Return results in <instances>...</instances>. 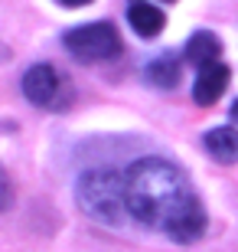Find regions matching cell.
I'll list each match as a JSON object with an SVG mask.
<instances>
[{
    "label": "cell",
    "instance_id": "obj_6",
    "mask_svg": "<svg viewBox=\"0 0 238 252\" xmlns=\"http://www.w3.org/2000/svg\"><path fill=\"white\" fill-rule=\"evenodd\" d=\"M128 23H131V30H134L140 39H154V36H160V33H163L166 17H163V10L154 7L150 0H131Z\"/></svg>",
    "mask_w": 238,
    "mask_h": 252
},
{
    "label": "cell",
    "instance_id": "obj_5",
    "mask_svg": "<svg viewBox=\"0 0 238 252\" xmlns=\"http://www.w3.org/2000/svg\"><path fill=\"white\" fill-rule=\"evenodd\" d=\"M229 65L225 63H209V65H202L199 75H196V85H192V98H196V105H215L222 98V92L229 89Z\"/></svg>",
    "mask_w": 238,
    "mask_h": 252
},
{
    "label": "cell",
    "instance_id": "obj_3",
    "mask_svg": "<svg viewBox=\"0 0 238 252\" xmlns=\"http://www.w3.org/2000/svg\"><path fill=\"white\" fill-rule=\"evenodd\" d=\"M65 49L72 53V59L85 65H95V63H108V59H118L121 56V33L114 23L101 20V23H82V27H72L69 33L62 36Z\"/></svg>",
    "mask_w": 238,
    "mask_h": 252
},
{
    "label": "cell",
    "instance_id": "obj_7",
    "mask_svg": "<svg viewBox=\"0 0 238 252\" xmlns=\"http://www.w3.org/2000/svg\"><path fill=\"white\" fill-rule=\"evenodd\" d=\"M202 144H206V151H209V158L219 160V164H235L238 160V131L229 128V125L206 131Z\"/></svg>",
    "mask_w": 238,
    "mask_h": 252
},
{
    "label": "cell",
    "instance_id": "obj_12",
    "mask_svg": "<svg viewBox=\"0 0 238 252\" xmlns=\"http://www.w3.org/2000/svg\"><path fill=\"white\" fill-rule=\"evenodd\" d=\"M232 118H235V122H238V102L232 105Z\"/></svg>",
    "mask_w": 238,
    "mask_h": 252
},
{
    "label": "cell",
    "instance_id": "obj_2",
    "mask_svg": "<svg viewBox=\"0 0 238 252\" xmlns=\"http://www.w3.org/2000/svg\"><path fill=\"white\" fill-rule=\"evenodd\" d=\"M75 200L82 213L95 223L124 226L128 223V193H124V174L114 167H92L75 184Z\"/></svg>",
    "mask_w": 238,
    "mask_h": 252
},
{
    "label": "cell",
    "instance_id": "obj_11",
    "mask_svg": "<svg viewBox=\"0 0 238 252\" xmlns=\"http://www.w3.org/2000/svg\"><path fill=\"white\" fill-rule=\"evenodd\" d=\"M62 7H85V3H92V0H59Z\"/></svg>",
    "mask_w": 238,
    "mask_h": 252
},
{
    "label": "cell",
    "instance_id": "obj_1",
    "mask_svg": "<svg viewBox=\"0 0 238 252\" xmlns=\"http://www.w3.org/2000/svg\"><path fill=\"white\" fill-rule=\"evenodd\" d=\"M128 210L137 223L170 236L173 243L202 239L209 216L196 187L166 158H140L124 170Z\"/></svg>",
    "mask_w": 238,
    "mask_h": 252
},
{
    "label": "cell",
    "instance_id": "obj_4",
    "mask_svg": "<svg viewBox=\"0 0 238 252\" xmlns=\"http://www.w3.org/2000/svg\"><path fill=\"white\" fill-rule=\"evenodd\" d=\"M23 95L39 108H53L62 95V75L55 72V65L49 63H36L29 65L23 75Z\"/></svg>",
    "mask_w": 238,
    "mask_h": 252
},
{
    "label": "cell",
    "instance_id": "obj_9",
    "mask_svg": "<svg viewBox=\"0 0 238 252\" xmlns=\"http://www.w3.org/2000/svg\"><path fill=\"white\" fill-rule=\"evenodd\" d=\"M180 75H183V65H180V59L173 53H163V56H157L147 65V82L157 85V89H176Z\"/></svg>",
    "mask_w": 238,
    "mask_h": 252
},
{
    "label": "cell",
    "instance_id": "obj_8",
    "mask_svg": "<svg viewBox=\"0 0 238 252\" xmlns=\"http://www.w3.org/2000/svg\"><path fill=\"white\" fill-rule=\"evenodd\" d=\"M186 59H189L196 69H202V65L215 63V59L222 56V39L212 33V30H199V33H192L189 43H186Z\"/></svg>",
    "mask_w": 238,
    "mask_h": 252
},
{
    "label": "cell",
    "instance_id": "obj_10",
    "mask_svg": "<svg viewBox=\"0 0 238 252\" xmlns=\"http://www.w3.org/2000/svg\"><path fill=\"white\" fill-rule=\"evenodd\" d=\"M10 203H13V184H10L7 170L0 167V210H7Z\"/></svg>",
    "mask_w": 238,
    "mask_h": 252
}]
</instances>
